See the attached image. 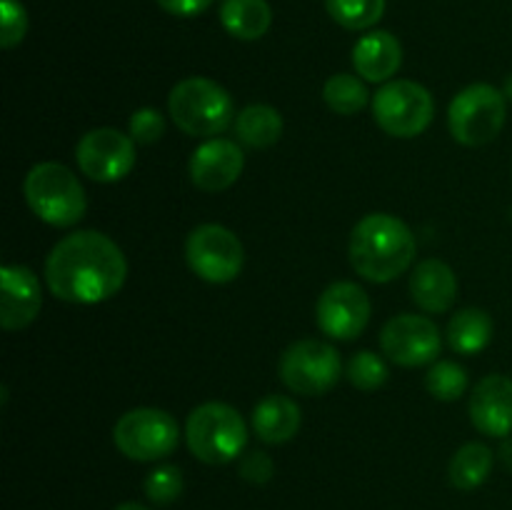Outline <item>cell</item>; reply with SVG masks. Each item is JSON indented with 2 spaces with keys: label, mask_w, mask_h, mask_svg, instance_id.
<instances>
[{
  "label": "cell",
  "mask_w": 512,
  "mask_h": 510,
  "mask_svg": "<svg viewBox=\"0 0 512 510\" xmlns=\"http://www.w3.org/2000/svg\"><path fill=\"white\" fill-rule=\"evenodd\" d=\"M348 380L358 390H378L388 380V365L373 350H360L350 358Z\"/></svg>",
  "instance_id": "83f0119b"
},
{
  "label": "cell",
  "mask_w": 512,
  "mask_h": 510,
  "mask_svg": "<svg viewBox=\"0 0 512 510\" xmlns=\"http://www.w3.org/2000/svg\"><path fill=\"white\" fill-rule=\"evenodd\" d=\"M433 115V95L415 80H390L373 98L375 123L393 138H415L433 123Z\"/></svg>",
  "instance_id": "ba28073f"
},
{
  "label": "cell",
  "mask_w": 512,
  "mask_h": 510,
  "mask_svg": "<svg viewBox=\"0 0 512 510\" xmlns=\"http://www.w3.org/2000/svg\"><path fill=\"white\" fill-rule=\"evenodd\" d=\"M415 235L390 213H370L350 233V263L370 283H390L410 268Z\"/></svg>",
  "instance_id": "7a4b0ae2"
},
{
  "label": "cell",
  "mask_w": 512,
  "mask_h": 510,
  "mask_svg": "<svg viewBox=\"0 0 512 510\" xmlns=\"http://www.w3.org/2000/svg\"><path fill=\"white\" fill-rule=\"evenodd\" d=\"M185 440L198 460L225 465L243 453L248 443V425L233 405L203 403L188 415Z\"/></svg>",
  "instance_id": "5b68a950"
},
{
  "label": "cell",
  "mask_w": 512,
  "mask_h": 510,
  "mask_svg": "<svg viewBox=\"0 0 512 510\" xmlns=\"http://www.w3.org/2000/svg\"><path fill=\"white\" fill-rule=\"evenodd\" d=\"M30 210L53 228L80 223L88 208L85 190L73 170L60 163H38L28 170L23 183Z\"/></svg>",
  "instance_id": "3957f363"
},
{
  "label": "cell",
  "mask_w": 512,
  "mask_h": 510,
  "mask_svg": "<svg viewBox=\"0 0 512 510\" xmlns=\"http://www.w3.org/2000/svg\"><path fill=\"white\" fill-rule=\"evenodd\" d=\"M185 260L198 278L223 285L240 275L245 250L233 230L218 223H203L185 240Z\"/></svg>",
  "instance_id": "9c48e42d"
},
{
  "label": "cell",
  "mask_w": 512,
  "mask_h": 510,
  "mask_svg": "<svg viewBox=\"0 0 512 510\" xmlns=\"http://www.w3.org/2000/svg\"><path fill=\"white\" fill-rule=\"evenodd\" d=\"M508 115V98L488 83L460 90L448 108L450 135L468 148L490 143L500 135Z\"/></svg>",
  "instance_id": "8992f818"
},
{
  "label": "cell",
  "mask_w": 512,
  "mask_h": 510,
  "mask_svg": "<svg viewBox=\"0 0 512 510\" xmlns=\"http://www.w3.org/2000/svg\"><path fill=\"white\" fill-rule=\"evenodd\" d=\"M165 133V120L163 115L155 108H140L130 115V138L135 143H158Z\"/></svg>",
  "instance_id": "f546056e"
},
{
  "label": "cell",
  "mask_w": 512,
  "mask_h": 510,
  "mask_svg": "<svg viewBox=\"0 0 512 510\" xmlns=\"http://www.w3.org/2000/svg\"><path fill=\"white\" fill-rule=\"evenodd\" d=\"M303 423L298 403L285 395H268L253 408V430L263 443L280 445L295 438Z\"/></svg>",
  "instance_id": "d6986e66"
},
{
  "label": "cell",
  "mask_w": 512,
  "mask_h": 510,
  "mask_svg": "<svg viewBox=\"0 0 512 510\" xmlns=\"http://www.w3.org/2000/svg\"><path fill=\"white\" fill-rule=\"evenodd\" d=\"M368 88L358 75L338 73L330 75L323 85V100L338 115H355L368 105Z\"/></svg>",
  "instance_id": "cb8c5ba5"
},
{
  "label": "cell",
  "mask_w": 512,
  "mask_h": 510,
  "mask_svg": "<svg viewBox=\"0 0 512 510\" xmlns=\"http://www.w3.org/2000/svg\"><path fill=\"white\" fill-rule=\"evenodd\" d=\"M0 325L5 330L28 328L40 313L43 293H40L38 275L25 265H3L0 270Z\"/></svg>",
  "instance_id": "2e32d148"
},
{
  "label": "cell",
  "mask_w": 512,
  "mask_h": 510,
  "mask_svg": "<svg viewBox=\"0 0 512 510\" xmlns=\"http://www.w3.org/2000/svg\"><path fill=\"white\" fill-rule=\"evenodd\" d=\"M280 380L298 395H323L343 373L338 350L323 340H298L280 358Z\"/></svg>",
  "instance_id": "30bf717a"
},
{
  "label": "cell",
  "mask_w": 512,
  "mask_h": 510,
  "mask_svg": "<svg viewBox=\"0 0 512 510\" xmlns=\"http://www.w3.org/2000/svg\"><path fill=\"white\" fill-rule=\"evenodd\" d=\"M425 388L435 400L453 403V400L463 398L465 390H468V370L453 360H440L425 375Z\"/></svg>",
  "instance_id": "484cf974"
},
{
  "label": "cell",
  "mask_w": 512,
  "mask_h": 510,
  "mask_svg": "<svg viewBox=\"0 0 512 510\" xmlns=\"http://www.w3.org/2000/svg\"><path fill=\"white\" fill-rule=\"evenodd\" d=\"M380 348L403 368L433 363L440 353V330L425 315L403 313L390 318L380 333Z\"/></svg>",
  "instance_id": "7c38bea8"
},
{
  "label": "cell",
  "mask_w": 512,
  "mask_h": 510,
  "mask_svg": "<svg viewBox=\"0 0 512 510\" xmlns=\"http://www.w3.org/2000/svg\"><path fill=\"white\" fill-rule=\"evenodd\" d=\"M115 510H150V508H145V505L133 503V500H128V503H120Z\"/></svg>",
  "instance_id": "836d02e7"
},
{
  "label": "cell",
  "mask_w": 512,
  "mask_h": 510,
  "mask_svg": "<svg viewBox=\"0 0 512 510\" xmlns=\"http://www.w3.org/2000/svg\"><path fill=\"white\" fill-rule=\"evenodd\" d=\"M470 420L490 438L512 435V378L500 373L485 375L470 395Z\"/></svg>",
  "instance_id": "9a60e30c"
},
{
  "label": "cell",
  "mask_w": 512,
  "mask_h": 510,
  "mask_svg": "<svg viewBox=\"0 0 512 510\" xmlns=\"http://www.w3.org/2000/svg\"><path fill=\"white\" fill-rule=\"evenodd\" d=\"M493 338V318L483 308H463L450 318L448 343L455 353L475 355Z\"/></svg>",
  "instance_id": "44dd1931"
},
{
  "label": "cell",
  "mask_w": 512,
  "mask_h": 510,
  "mask_svg": "<svg viewBox=\"0 0 512 510\" xmlns=\"http://www.w3.org/2000/svg\"><path fill=\"white\" fill-rule=\"evenodd\" d=\"M145 498L155 505H170L183 495V470L178 465H158L145 478Z\"/></svg>",
  "instance_id": "4316f807"
},
{
  "label": "cell",
  "mask_w": 512,
  "mask_h": 510,
  "mask_svg": "<svg viewBox=\"0 0 512 510\" xmlns=\"http://www.w3.org/2000/svg\"><path fill=\"white\" fill-rule=\"evenodd\" d=\"M330 18L348 30H368L383 18L385 0H325Z\"/></svg>",
  "instance_id": "d4e9b609"
},
{
  "label": "cell",
  "mask_w": 512,
  "mask_h": 510,
  "mask_svg": "<svg viewBox=\"0 0 512 510\" xmlns=\"http://www.w3.org/2000/svg\"><path fill=\"white\" fill-rule=\"evenodd\" d=\"M75 160L95 183H118L135 168V140L115 128H95L80 138Z\"/></svg>",
  "instance_id": "8fae6325"
},
{
  "label": "cell",
  "mask_w": 512,
  "mask_h": 510,
  "mask_svg": "<svg viewBox=\"0 0 512 510\" xmlns=\"http://www.w3.org/2000/svg\"><path fill=\"white\" fill-rule=\"evenodd\" d=\"M235 135L248 148H270L283 135V118L273 105H248L235 118Z\"/></svg>",
  "instance_id": "7402d4cb"
},
{
  "label": "cell",
  "mask_w": 512,
  "mask_h": 510,
  "mask_svg": "<svg viewBox=\"0 0 512 510\" xmlns=\"http://www.w3.org/2000/svg\"><path fill=\"white\" fill-rule=\"evenodd\" d=\"M165 13L178 15V18H193L200 15L203 10H208L213 5V0H155Z\"/></svg>",
  "instance_id": "1f68e13d"
},
{
  "label": "cell",
  "mask_w": 512,
  "mask_h": 510,
  "mask_svg": "<svg viewBox=\"0 0 512 510\" xmlns=\"http://www.w3.org/2000/svg\"><path fill=\"white\" fill-rule=\"evenodd\" d=\"M503 93H505V98L512 100V75L508 78V83H505V90H503Z\"/></svg>",
  "instance_id": "e575fe53"
},
{
  "label": "cell",
  "mask_w": 512,
  "mask_h": 510,
  "mask_svg": "<svg viewBox=\"0 0 512 510\" xmlns=\"http://www.w3.org/2000/svg\"><path fill=\"white\" fill-rule=\"evenodd\" d=\"M410 295L425 313H445L458 298V278L445 260H420L410 275Z\"/></svg>",
  "instance_id": "e0dca14e"
},
{
  "label": "cell",
  "mask_w": 512,
  "mask_h": 510,
  "mask_svg": "<svg viewBox=\"0 0 512 510\" xmlns=\"http://www.w3.org/2000/svg\"><path fill=\"white\" fill-rule=\"evenodd\" d=\"M238 473L240 478L248 480L253 485H265L275 473V463L268 453L263 450H253V453L243 455L238 465Z\"/></svg>",
  "instance_id": "4dcf8cb0"
},
{
  "label": "cell",
  "mask_w": 512,
  "mask_h": 510,
  "mask_svg": "<svg viewBox=\"0 0 512 510\" xmlns=\"http://www.w3.org/2000/svg\"><path fill=\"white\" fill-rule=\"evenodd\" d=\"M168 110L173 123L193 138L220 135L233 120V98L210 78H185L170 90Z\"/></svg>",
  "instance_id": "277c9868"
},
{
  "label": "cell",
  "mask_w": 512,
  "mask_h": 510,
  "mask_svg": "<svg viewBox=\"0 0 512 510\" xmlns=\"http://www.w3.org/2000/svg\"><path fill=\"white\" fill-rule=\"evenodd\" d=\"M495 455L485 443H465L450 460V483L458 490H475L493 473Z\"/></svg>",
  "instance_id": "603a6c76"
},
{
  "label": "cell",
  "mask_w": 512,
  "mask_h": 510,
  "mask_svg": "<svg viewBox=\"0 0 512 510\" xmlns=\"http://www.w3.org/2000/svg\"><path fill=\"white\" fill-rule=\"evenodd\" d=\"M500 460H503L505 468L512 473V438H503V445H500Z\"/></svg>",
  "instance_id": "d6a6232c"
},
{
  "label": "cell",
  "mask_w": 512,
  "mask_h": 510,
  "mask_svg": "<svg viewBox=\"0 0 512 510\" xmlns=\"http://www.w3.org/2000/svg\"><path fill=\"white\" fill-rule=\"evenodd\" d=\"M180 428L168 410L135 408L120 415L113 428V443L125 458L138 463L163 460L178 448Z\"/></svg>",
  "instance_id": "52a82bcc"
},
{
  "label": "cell",
  "mask_w": 512,
  "mask_h": 510,
  "mask_svg": "<svg viewBox=\"0 0 512 510\" xmlns=\"http://www.w3.org/2000/svg\"><path fill=\"white\" fill-rule=\"evenodd\" d=\"M318 325L335 340H353L365 330L370 320V298L358 283L340 280L328 285L318 300Z\"/></svg>",
  "instance_id": "4fadbf2b"
},
{
  "label": "cell",
  "mask_w": 512,
  "mask_h": 510,
  "mask_svg": "<svg viewBox=\"0 0 512 510\" xmlns=\"http://www.w3.org/2000/svg\"><path fill=\"white\" fill-rule=\"evenodd\" d=\"M128 278L123 250L98 230L65 235L45 260V283L55 298L95 305L113 298Z\"/></svg>",
  "instance_id": "6da1fadb"
},
{
  "label": "cell",
  "mask_w": 512,
  "mask_h": 510,
  "mask_svg": "<svg viewBox=\"0 0 512 510\" xmlns=\"http://www.w3.org/2000/svg\"><path fill=\"white\" fill-rule=\"evenodd\" d=\"M353 65L360 78H365L368 83H385L403 65L400 40L388 30H373V33L363 35L353 48Z\"/></svg>",
  "instance_id": "ac0fdd59"
},
{
  "label": "cell",
  "mask_w": 512,
  "mask_h": 510,
  "mask_svg": "<svg viewBox=\"0 0 512 510\" xmlns=\"http://www.w3.org/2000/svg\"><path fill=\"white\" fill-rule=\"evenodd\" d=\"M220 23L233 38L258 40L270 30L273 10L268 0H223Z\"/></svg>",
  "instance_id": "ffe728a7"
},
{
  "label": "cell",
  "mask_w": 512,
  "mask_h": 510,
  "mask_svg": "<svg viewBox=\"0 0 512 510\" xmlns=\"http://www.w3.org/2000/svg\"><path fill=\"white\" fill-rule=\"evenodd\" d=\"M245 168V155L238 143L225 138H208L195 148L190 158V180L198 190L220 193L240 178Z\"/></svg>",
  "instance_id": "5bb4252c"
},
{
  "label": "cell",
  "mask_w": 512,
  "mask_h": 510,
  "mask_svg": "<svg viewBox=\"0 0 512 510\" xmlns=\"http://www.w3.org/2000/svg\"><path fill=\"white\" fill-rule=\"evenodd\" d=\"M28 33V13L20 0H0V45L5 50L23 43Z\"/></svg>",
  "instance_id": "f1b7e54d"
}]
</instances>
